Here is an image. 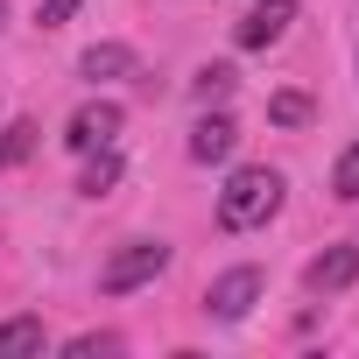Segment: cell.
Returning <instances> with one entry per match:
<instances>
[{
  "mask_svg": "<svg viewBox=\"0 0 359 359\" xmlns=\"http://www.w3.org/2000/svg\"><path fill=\"white\" fill-rule=\"evenodd\" d=\"M191 92H198L205 106H212V99H226V92H233V64H205V71L191 78Z\"/></svg>",
  "mask_w": 359,
  "mask_h": 359,
  "instance_id": "14",
  "label": "cell"
},
{
  "mask_svg": "<svg viewBox=\"0 0 359 359\" xmlns=\"http://www.w3.org/2000/svg\"><path fill=\"white\" fill-rule=\"evenodd\" d=\"M134 71H141V57H134L127 43H92V50L78 57V78H92V85H99V78H134Z\"/></svg>",
  "mask_w": 359,
  "mask_h": 359,
  "instance_id": "8",
  "label": "cell"
},
{
  "mask_svg": "<svg viewBox=\"0 0 359 359\" xmlns=\"http://www.w3.org/2000/svg\"><path fill=\"white\" fill-rule=\"evenodd\" d=\"M113 184H120V155H113V141H106V148H92V155H85V176H78V191H85V198H106Z\"/></svg>",
  "mask_w": 359,
  "mask_h": 359,
  "instance_id": "9",
  "label": "cell"
},
{
  "mask_svg": "<svg viewBox=\"0 0 359 359\" xmlns=\"http://www.w3.org/2000/svg\"><path fill=\"white\" fill-rule=\"evenodd\" d=\"M282 169H268V162H247V169H233L226 176V191H219V226L226 233H254V226H268L275 212H282Z\"/></svg>",
  "mask_w": 359,
  "mask_h": 359,
  "instance_id": "1",
  "label": "cell"
},
{
  "mask_svg": "<svg viewBox=\"0 0 359 359\" xmlns=\"http://www.w3.org/2000/svg\"><path fill=\"white\" fill-rule=\"evenodd\" d=\"M120 120H127V113H120L113 99H92V106H78V113H71V127H64V148L92 155V148H106V141L120 134Z\"/></svg>",
  "mask_w": 359,
  "mask_h": 359,
  "instance_id": "5",
  "label": "cell"
},
{
  "mask_svg": "<svg viewBox=\"0 0 359 359\" xmlns=\"http://www.w3.org/2000/svg\"><path fill=\"white\" fill-rule=\"evenodd\" d=\"M162 268H169V247H162V240H127V247L99 268V296H134V289H148Z\"/></svg>",
  "mask_w": 359,
  "mask_h": 359,
  "instance_id": "2",
  "label": "cell"
},
{
  "mask_svg": "<svg viewBox=\"0 0 359 359\" xmlns=\"http://www.w3.org/2000/svg\"><path fill=\"white\" fill-rule=\"evenodd\" d=\"M120 345H127V338H113V331H85V338H71L64 352H71V359H92V352H120Z\"/></svg>",
  "mask_w": 359,
  "mask_h": 359,
  "instance_id": "15",
  "label": "cell"
},
{
  "mask_svg": "<svg viewBox=\"0 0 359 359\" xmlns=\"http://www.w3.org/2000/svg\"><path fill=\"white\" fill-rule=\"evenodd\" d=\"M359 282V240H338V247H324L310 268H303V289L310 296H338V289H352Z\"/></svg>",
  "mask_w": 359,
  "mask_h": 359,
  "instance_id": "4",
  "label": "cell"
},
{
  "mask_svg": "<svg viewBox=\"0 0 359 359\" xmlns=\"http://www.w3.org/2000/svg\"><path fill=\"white\" fill-rule=\"evenodd\" d=\"M331 191H338L345 205H359V141H352V148L331 162Z\"/></svg>",
  "mask_w": 359,
  "mask_h": 359,
  "instance_id": "13",
  "label": "cell"
},
{
  "mask_svg": "<svg viewBox=\"0 0 359 359\" xmlns=\"http://www.w3.org/2000/svg\"><path fill=\"white\" fill-rule=\"evenodd\" d=\"M289 22H296V0H261V8H247V15H240L233 43H240V50H268V43H282V36H289Z\"/></svg>",
  "mask_w": 359,
  "mask_h": 359,
  "instance_id": "6",
  "label": "cell"
},
{
  "mask_svg": "<svg viewBox=\"0 0 359 359\" xmlns=\"http://www.w3.org/2000/svg\"><path fill=\"white\" fill-rule=\"evenodd\" d=\"M71 15H78V0H43V15H36V22H43V29H64Z\"/></svg>",
  "mask_w": 359,
  "mask_h": 359,
  "instance_id": "16",
  "label": "cell"
},
{
  "mask_svg": "<svg viewBox=\"0 0 359 359\" xmlns=\"http://www.w3.org/2000/svg\"><path fill=\"white\" fill-rule=\"evenodd\" d=\"M310 113H317V106H310L303 92H275V99H268V120H275V127H310Z\"/></svg>",
  "mask_w": 359,
  "mask_h": 359,
  "instance_id": "11",
  "label": "cell"
},
{
  "mask_svg": "<svg viewBox=\"0 0 359 359\" xmlns=\"http://www.w3.org/2000/svg\"><path fill=\"white\" fill-rule=\"evenodd\" d=\"M254 303H261V268H226V275L205 289V310H212L219 324H240Z\"/></svg>",
  "mask_w": 359,
  "mask_h": 359,
  "instance_id": "3",
  "label": "cell"
},
{
  "mask_svg": "<svg viewBox=\"0 0 359 359\" xmlns=\"http://www.w3.org/2000/svg\"><path fill=\"white\" fill-rule=\"evenodd\" d=\"M36 120H15V127H0V162H29V148H36Z\"/></svg>",
  "mask_w": 359,
  "mask_h": 359,
  "instance_id": "12",
  "label": "cell"
},
{
  "mask_svg": "<svg viewBox=\"0 0 359 359\" xmlns=\"http://www.w3.org/2000/svg\"><path fill=\"white\" fill-rule=\"evenodd\" d=\"M50 338H43V317H8L0 324V352H43Z\"/></svg>",
  "mask_w": 359,
  "mask_h": 359,
  "instance_id": "10",
  "label": "cell"
},
{
  "mask_svg": "<svg viewBox=\"0 0 359 359\" xmlns=\"http://www.w3.org/2000/svg\"><path fill=\"white\" fill-rule=\"evenodd\" d=\"M0 22H8V8H0Z\"/></svg>",
  "mask_w": 359,
  "mask_h": 359,
  "instance_id": "17",
  "label": "cell"
},
{
  "mask_svg": "<svg viewBox=\"0 0 359 359\" xmlns=\"http://www.w3.org/2000/svg\"><path fill=\"white\" fill-rule=\"evenodd\" d=\"M233 148H240V120H233V113H205V120L191 127V155H198V162H226Z\"/></svg>",
  "mask_w": 359,
  "mask_h": 359,
  "instance_id": "7",
  "label": "cell"
}]
</instances>
